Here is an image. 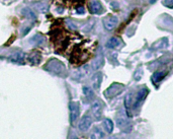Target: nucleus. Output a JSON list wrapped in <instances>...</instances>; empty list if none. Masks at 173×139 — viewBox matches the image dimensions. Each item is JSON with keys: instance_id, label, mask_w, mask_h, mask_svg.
<instances>
[{"instance_id": "1", "label": "nucleus", "mask_w": 173, "mask_h": 139, "mask_svg": "<svg viewBox=\"0 0 173 139\" xmlns=\"http://www.w3.org/2000/svg\"><path fill=\"white\" fill-rule=\"evenodd\" d=\"M47 68L51 72H53V73L58 74V75L63 74L65 71L64 64H63L62 62L58 61V60H52V61H50L48 64H47Z\"/></svg>"}, {"instance_id": "2", "label": "nucleus", "mask_w": 173, "mask_h": 139, "mask_svg": "<svg viewBox=\"0 0 173 139\" xmlns=\"http://www.w3.org/2000/svg\"><path fill=\"white\" fill-rule=\"evenodd\" d=\"M124 88H125V86L121 83H114L104 91V96L106 97L111 99V97H115V96H118V94L121 93L122 91L124 90Z\"/></svg>"}, {"instance_id": "3", "label": "nucleus", "mask_w": 173, "mask_h": 139, "mask_svg": "<svg viewBox=\"0 0 173 139\" xmlns=\"http://www.w3.org/2000/svg\"><path fill=\"white\" fill-rule=\"evenodd\" d=\"M127 115H122V114H119V115L116 117V123H118V127L122 129V131L125 132H130L131 131V123L127 120Z\"/></svg>"}, {"instance_id": "4", "label": "nucleus", "mask_w": 173, "mask_h": 139, "mask_svg": "<svg viewBox=\"0 0 173 139\" xmlns=\"http://www.w3.org/2000/svg\"><path fill=\"white\" fill-rule=\"evenodd\" d=\"M90 72H91L90 66L85 65V66H83V67H81L80 69H78V70L73 74L72 78L75 80H82L90 74Z\"/></svg>"}, {"instance_id": "5", "label": "nucleus", "mask_w": 173, "mask_h": 139, "mask_svg": "<svg viewBox=\"0 0 173 139\" xmlns=\"http://www.w3.org/2000/svg\"><path fill=\"white\" fill-rule=\"evenodd\" d=\"M69 110H70V122L73 124L79 117V104L76 102H71L69 104Z\"/></svg>"}, {"instance_id": "6", "label": "nucleus", "mask_w": 173, "mask_h": 139, "mask_svg": "<svg viewBox=\"0 0 173 139\" xmlns=\"http://www.w3.org/2000/svg\"><path fill=\"white\" fill-rule=\"evenodd\" d=\"M118 18L115 16V15H108L103 20V26H104L105 30L108 31H112L118 26Z\"/></svg>"}, {"instance_id": "7", "label": "nucleus", "mask_w": 173, "mask_h": 139, "mask_svg": "<svg viewBox=\"0 0 173 139\" xmlns=\"http://www.w3.org/2000/svg\"><path fill=\"white\" fill-rule=\"evenodd\" d=\"M147 94H148L147 88H143V90L138 91L137 96H136V97H135V101H133V109H136L140 106V104L143 102Z\"/></svg>"}, {"instance_id": "8", "label": "nucleus", "mask_w": 173, "mask_h": 139, "mask_svg": "<svg viewBox=\"0 0 173 139\" xmlns=\"http://www.w3.org/2000/svg\"><path fill=\"white\" fill-rule=\"evenodd\" d=\"M91 124H92V119H91V117L88 116V115H85V116L82 117V119H81V121H80L79 126H78V127H79V129L81 131L85 132V131L88 130V129H89Z\"/></svg>"}, {"instance_id": "9", "label": "nucleus", "mask_w": 173, "mask_h": 139, "mask_svg": "<svg viewBox=\"0 0 173 139\" xmlns=\"http://www.w3.org/2000/svg\"><path fill=\"white\" fill-rule=\"evenodd\" d=\"M91 111H92L93 116L95 117L96 120H100L102 116V105L101 103L96 101V102L93 103L92 107H91Z\"/></svg>"}, {"instance_id": "10", "label": "nucleus", "mask_w": 173, "mask_h": 139, "mask_svg": "<svg viewBox=\"0 0 173 139\" xmlns=\"http://www.w3.org/2000/svg\"><path fill=\"white\" fill-rule=\"evenodd\" d=\"M89 9L91 13H94V14H100L102 12V6L98 0H90Z\"/></svg>"}, {"instance_id": "11", "label": "nucleus", "mask_w": 173, "mask_h": 139, "mask_svg": "<svg viewBox=\"0 0 173 139\" xmlns=\"http://www.w3.org/2000/svg\"><path fill=\"white\" fill-rule=\"evenodd\" d=\"M125 110H127V115L129 118L132 117V114H131V108L133 107V93H129L127 96L125 97Z\"/></svg>"}, {"instance_id": "12", "label": "nucleus", "mask_w": 173, "mask_h": 139, "mask_svg": "<svg viewBox=\"0 0 173 139\" xmlns=\"http://www.w3.org/2000/svg\"><path fill=\"white\" fill-rule=\"evenodd\" d=\"M24 58H26V55H24V53L20 52V51L14 52L13 54H11L10 57H9V59H10L11 61L17 62V63H23Z\"/></svg>"}, {"instance_id": "13", "label": "nucleus", "mask_w": 173, "mask_h": 139, "mask_svg": "<svg viewBox=\"0 0 173 139\" xmlns=\"http://www.w3.org/2000/svg\"><path fill=\"white\" fill-rule=\"evenodd\" d=\"M165 75H166L165 71H156L155 73L152 75V77H151V80H152V82L154 84H157L165 77Z\"/></svg>"}, {"instance_id": "14", "label": "nucleus", "mask_w": 173, "mask_h": 139, "mask_svg": "<svg viewBox=\"0 0 173 139\" xmlns=\"http://www.w3.org/2000/svg\"><path fill=\"white\" fill-rule=\"evenodd\" d=\"M101 80H102V74L101 73H96L92 76V85L94 90H98L100 87V84H101Z\"/></svg>"}, {"instance_id": "15", "label": "nucleus", "mask_w": 173, "mask_h": 139, "mask_svg": "<svg viewBox=\"0 0 173 139\" xmlns=\"http://www.w3.org/2000/svg\"><path fill=\"white\" fill-rule=\"evenodd\" d=\"M121 43H122V41L118 39V38H111V39H109L108 41V43H106V47L109 49H115V48H118V47L121 45Z\"/></svg>"}, {"instance_id": "16", "label": "nucleus", "mask_w": 173, "mask_h": 139, "mask_svg": "<svg viewBox=\"0 0 173 139\" xmlns=\"http://www.w3.org/2000/svg\"><path fill=\"white\" fill-rule=\"evenodd\" d=\"M102 65H103V56L100 54L93 60L92 65H91V68H92L93 70H97V69H99Z\"/></svg>"}, {"instance_id": "17", "label": "nucleus", "mask_w": 173, "mask_h": 139, "mask_svg": "<svg viewBox=\"0 0 173 139\" xmlns=\"http://www.w3.org/2000/svg\"><path fill=\"white\" fill-rule=\"evenodd\" d=\"M168 46V39L167 38H162L157 41L156 43L153 44L152 49H160V48H165Z\"/></svg>"}, {"instance_id": "18", "label": "nucleus", "mask_w": 173, "mask_h": 139, "mask_svg": "<svg viewBox=\"0 0 173 139\" xmlns=\"http://www.w3.org/2000/svg\"><path fill=\"white\" fill-rule=\"evenodd\" d=\"M33 7L41 12H46L49 9V5L45 2H37L33 5Z\"/></svg>"}, {"instance_id": "19", "label": "nucleus", "mask_w": 173, "mask_h": 139, "mask_svg": "<svg viewBox=\"0 0 173 139\" xmlns=\"http://www.w3.org/2000/svg\"><path fill=\"white\" fill-rule=\"evenodd\" d=\"M103 126H104L108 133H111V132L114 131V123H112L111 119H105L104 121H103Z\"/></svg>"}, {"instance_id": "20", "label": "nucleus", "mask_w": 173, "mask_h": 139, "mask_svg": "<svg viewBox=\"0 0 173 139\" xmlns=\"http://www.w3.org/2000/svg\"><path fill=\"white\" fill-rule=\"evenodd\" d=\"M23 14L24 16H26L27 18H30L31 20H37V15L34 13L33 10H30V8H23Z\"/></svg>"}, {"instance_id": "21", "label": "nucleus", "mask_w": 173, "mask_h": 139, "mask_svg": "<svg viewBox=\"0 0 173 139\" xmlns=\"http://www.w3.org/2000/svg\"><path fill=\"white\" fill-rule=\"evenodd\" d=\"M30 42L31 44H36V45H40V44H42L45 42V38H44L42 35H39V34H37V35H34V36L31 38L30 39Z\"/></svg>"}, {"instance_id": "22", "label": "nucleus", "mask_w": 173, "mask_h": 139, "mask_svg": "<svg viewBox=\"0 0 173 139\" xmlns=\"http://www.w3.org/2000/svg\"><path fill=\"white\" fill-rule=\"evenodd\" d=\"M104 137V134L103 132L100 130L99 128H94L93 131H92V134H91L90 138L92 139H99V138H103Z\"/></svg>"}, {"instance_id": "23", "label": "nucleus", "mask_w": 173, "mask_h": 139, "mask_svg": "<svg viewBox=\"0 0 173 139\" xmlns=\"http://www.w3.org/2000/svg\"><path fill=\"white\" fill-rule=\"evenodd\" d=\"M143 76V68L142 67H138L136 69V71L134 72V79L139 81Z\"/></svg>"}, {"instance_id": "24", "label": "nucleus", "mask_w": 173, "mask_h": 139, "mask_svg": "<svg viewBox=\"0 0 173 139\" xmlns=\"http://www.w3.org/2000/svg\"><path fill=\"white\" fill-rule=\"evenodd\" d=\"M83 93L88 97H93V91L91 90V88L87 87V86H84L83 87Z\"/></svg>"}, {"instance_id": "25", "label": "nucleus", "mask_w": 173, "mask_h": 139, "mask_svg": "<svg viewBox=\"0 0 173 139\" xmlns=\"http://www.w3.org/2000/svg\"><path fill=\"white\" fill-rule=\"evenodd\" d=\"M163 5L166 7L173 8V0H163Z\"/></svg>"}, {"instance_id": "26", "label": "nucleus", "mask_w": 173, "mask_h": 139, "mask_svg": "<svg viewBox=\"0 0 173 139\" xmlns=\"http://www.w3.org/2000/svg\"><path fill=\"white\" fill-rule=\"evenodd\" d=\"M93 24H94V20H90V23L86 24V27H84V28H83V31H90L91 28H92Z\"/></svg>"}, {"instance_id": "27", "label": "nucleus", "mask_w": 173, "mask_h": 139, "mask_svg": "<svg viewBox=\"0 0 173 139\" xmlns=\"http://www.w3.org/2000/svg\"><path fill=\"white\" fill-rule=\"evenodd\" d=\"M84 12H85V11H84V8L83 7H79V8H77V13H81V14H83L84 13Z\"/></svg>"}, {"instance_id": "28", "label": "nucleus", "mask_w": 173, "mask_h": 139, "mask_svg": "<svg viewBox=\"0 0 173 139\" xmlns=\"http://www.w3.org/2000/svg\"><path fill=\"white\" fill-rule=\"evenodd\" d=\"M157 1V0H150V3H152V4H153V3H155Z\"/></svg>"}]
</instances>
